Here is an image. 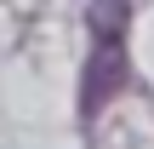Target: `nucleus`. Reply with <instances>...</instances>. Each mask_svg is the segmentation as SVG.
I'll return each mask as SVG.
<instances>
[{
	"mask_svg": "<svg viewBox=\"0 0 154 149\" xmlns=\"http://www.w3.org/2000/svg\"><path fill=\"white\" fill-rule=\"evenodd\" d=\"M131 63H126V40H91L86 52V69H80V115L91 121L120 86H126Z\"/></svg>",
	"mask_w": 154,
	"mask_h": 149,
	"instance_id": "f257e3e1",
	"label": "nucleus"
}]
</instances>
